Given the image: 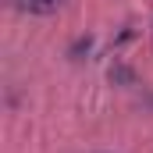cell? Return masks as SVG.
Segmentation results:
<instances>
[{
	"label": "cell",
	"instance_id": "cell-1",
	"mask_svg": "<svg viewBox=\"0 0 153 153\" xmlns=\"http://www.w3.org/2000/svg\"><path fill=\"white\" fill-rule=\"evenodd\" d=\"M64 0H22V7H29V11H36V14H50V11H57Z\"/></svg>",
	"mask_w": 153,
	"mask_h": 153
}]
</instances>
